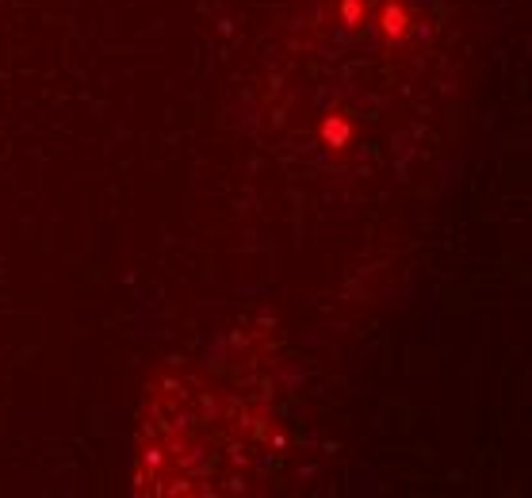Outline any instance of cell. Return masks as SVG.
I'll return each mask as SVG.
<instances>
[{
    "label": "cell",
    "mask_w": 532,
    "mask_h": 498,
    "mask_svg": "<svg viewBox=\"0 0 532 498\" xmlns=\"http://www.w3.org/2000/svg\"><path fill=\"white\" fill-rule=\"evenodd\" d=\"M379 23H383V31L391 35V39H402L406 35V12L398 4H387L383 16H379Z\"/></svg>",
    "instance_id": "cell-1"
},
{
    "label": "cell",
    "mask_w": 532,
    "mask_h": 498,
    "mask_svg": "<svg viewBox=\"0 0 532 498\" xmlns=\"http://www.w3.org/2000/svg\"><path fill=\"white\" fill-rule=\"evenodd\" d=\"M322 138H326L329 146H345L349 142V123L345 119H326V123H322Z\"/></svg>",
    "instance_id": "cell-2"
},
{
    "label": "cell",
    "mask_w": 532,
    "mask_h": 498,
    "mask_svg": "<svg viewBox=\"0 0 532 498\" xmlns=\"http://www.w3.org/2000/svg\"><path fill=\"white\" fill-rule=\"evenodd\" d=\"M356 16H360V4H356V0H345V20L356 23Z\"/></svg>",
    "instance_id": "cell-3"
}]
</instances>
